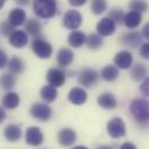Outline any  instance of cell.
Wrapping results in <instances>:
<instances>
[{"label":"cell","instance_id":"obj_20","mask_svg":"<svg viewBox=\"0 0 149 149\" xmlns=\"http://www.w3.org/2000/svg\"><path fill=\"white\" fill-rule=\"evenodd\" d=\"M3 135H5L7 141L16 142L21 139L22 132H21V128L17 125H8V126H6V128L3 130Z\"/></svg>","mask_w":149,"mask_h":149},{"label":"cell","instance_id":"obj_18","mask_svg":"<svg viewBox=\"0 0 149 149\" xmlns=\"http://www.w3.org/2000/svg\"><path fill=\"white\" fill-rule=\"evenodd\" d=\"M97 102L100 107L105 108V109H113L118 106V101H116V98L111 93V92H104L101 93L98 99H97Z\"/></svg>","mask_w":149,"mask_h":149},{"label":"cell","instance_id":"obj_39","mask_svg":"<svg viewBox=\"0 0 149 149\" xmlns=\"http://www.w3.org/2000/svg\"><path fill=\"white\" fill-rule=\"evenodd\" d=\"M69 3L71 6H83L86 3V0H70Z\"/></svg>","mask_w":149,"mask_h":149},{"label":"cell","instance_id":"obj_19","mask_svg":"<svg viewBox=\"0 0 149 149\" xmlns=\"http://www.w3.org/2000/svg\"><path fill=\"white\" fill-rule=\"evenodd\" d=\"M86 41L85 33L80 30H72L68 36V42L72 48H80Z\"/></svg>","mask_w":149,"mask_h":149},{"label":"cell","instance_id":"obj_8","mask_svg":"<svg viewBox=\"0 0 149 149\" xmlns=\"http://www.w3.org/2000/svg\"><path fill=\"white\" fill-rule=\"evenodd\" d=\"M47 81H48V85L57 88V87H61L62 85H64L65 83V73L63 70L58 69V68H52L50 70H48L47 72Z\"/></svg>","mask_w":149,"mask_h":149},{"label":"cell","instance_id":"obj_12","mask_svg":"<svg viewBox=\"0 0 149 149\" xmlns=\"http://www.w3.org/2000/svg\"><path fill=\"white\" fill-rule=\"evenodd\" d=\"M120 42L127 48H137L142 42V36L137 31L125 33L120 37Z\"/></svg>","mask_w":149,"mask_h":149},{"label":"cell","instance_id":"obj_22","mask_svg":"<svg viewBox=\"0 0 149 149\" xmlns=\"http://www.w3.org/2000/svg\"><path fill=\"white\" fill-rule=\"evenodd\" d=\"M142 21V15L140 13H136V12H128L127 14H125V17H123V23L127 28L129 29H134L136 28Z\"/></svg>","mask_w":149,"mask_h":149},{"label":"cell","instance_id":"obj_32","mask_svg":"<svg viewBox=\"0 0 149 149\" xmlns=\"http://www.w3.org/2000/svg\"><path fill=\"white\" fill-rule=\"evenodd\" d=\"M129 8L132 9V12H136V13H143L148 9V3L146 1H132L129 2Z\"/></svg>","mask_w":149,"mask_h":149},{"label":"cell","instance_id":"obj_9","mask_svg":"<svg viewBox=\"0 0 149 149\" xmlns=\"http://www.w3.org/2000/svg\"><path fill=\"white\" fill-rule=\"evenodd\" d=\"M43 141H44V136H43V133H42L40 127L33 126V127L27 128V130H26V142L29 146L37 147V146L42 144Z\"/></svg>","mask_w":149,"mask_h":149},{"label":"cell","instance_id":"obj_43","mask_svg":"<svg viewBox=\"0 0 149 149\" xmlns=\"http://www.w3.org/2000/svg\"><path fill=\"white\" fill-rule=\"evenodd\" d=\"M17 3H20V5H27V3H28V1H24V0H21V1H19Z\"/></svg>","mask_w":149,"mask_h":149},{"label":"cell","instance_id":"obj_1","mask_svg":"<svg viewBox=\"0 0 149 149\" xmlns=\"http://www.w3.org/2000/svg\"><path fill=\"white\" fill-rule=\"evenodd\" d=\"M129 111L137 123L146 125L149 120V105L146 99L137 98L130 102Z\"/></svg>","mask_w":149,"mask_h":149},{"label":"cell","instance_id":"obj_40","mask_svg":"<svg viewBox=\"0 0 149 149\" xmlns=\"http://www.w3.org/2000/svg\"><path fill=\"white\" fill-rule=\"evenodd\" d=\"M5 119H6V112H5V109L2 107H0V123L3 122Z\"/></svg>","mask_w":149,"mask_h":149},{"label":"cell","instance_id":"obj_10","mask_svg":"<svg viewBox=\"0 0 149 149\" xmlns=\"http://www.w3.org/2000/svg\"><path fill=\"white\" fill-rule=\"evenodd\" d=\"M114 64L118 69H129L133 64V55L128 50H121L114 56Z\"/></svg>","mask_w":149,"mask_h":149},{"label":"cell","instance_id":"obj_37","mask_svg":"<svg viewBox=\"0 0 149 149\" xmlns=\"http://www.w3.org/2000/svg\"><path fill=\"white\" fill-rule=\"evenodd\" d=\"M141 36H143L144 38H149V23H146L143 29H142V34Z\"/></svg>","mask_w":149,"mask_h":149},{"label":"cell","instance_id":"obj_2","mask_svg":"<svg viewBox=\"0 0 149 149\" xmlns=\"http://www.w3.org/2000/svg\"><path fill=\"white\" fill-rule=\"evenodd\" d=\"M34 13L42 19L52 17L57 12V2L54 0H35L33 2Z\"/></svg>","mask_w":149,"mask_h":149},{"label":"cell","instance_id":"obj_27","mask_svg":"<svg viewBox=\"0 0 149 149\" xmlns=\"http://www.w3.org/2000/svg\"><path fill=\"white\" fill-rule=\"evenodd\" d=\"M130 76L134 80L139 81V80H142L144 78H147V68L144 64L142 63H137L135 64L132 70H130Z\"/></svg>","mask_w":149,"mask_h":149},{"label":"cell","instance_id":"obj_34","mask_svg":"<svg viewBox=\"0 0 149 149\" xmlns=\"http://www.w3.org/2000/svg\"><path fill=\"white\" fill-rule=\"evenodd\" d=\"M140 55H141L142 58H146V59L149 58V43L148 42H146V43H143L141 45V48H140Z\"/></svg>","mask_w":149,"mask_h":149},{"label":"cell","instance_id":"obj_15","mask_svg":"<svg viewBox=\"0 0 149 149\" xmlns=\"http://www.w3.org/2000/svg\"><path fill=\"white\" fill-rule=\"evenodd\" d=\"M74 59V54L69 48H62L57 52V63L61 68L69 66Z\"/></svg>","mask_w":149,"mask_h":149},{"label":"cell","instance_id":"obj_24","mask_svg":"<svg viewBox=\"0 0 149 149\" xmlns=\"http://www.w3.org/2000/svg\"><path fill=\"white\" fill-rule=\"evenodd\" d=\"M57 94H58L57 88H55V87H52V86H50V85H44V86L41 88V91H40L41 98H42L45 102H48V104L55 101L56 98H57Z\"/></svg>","mask_w":149,"mask_h":149},{"label":"cell","instance_id":"obj_31","mask_svg":"<svg viewBox=\"0 0 149 149\" xmlns=\"http://www.w3.org/2000/svg\"><path fill=\"white\" fill-rule=\"evenodd\" d=\"M91 9L92 13L95 15H100L107 9V2L104 0H93L91 2Z\"/></svg>","mask_w":149,"mask_h":149},{"label":"cell","instance_id":"obj_35","mask_svg":"<svg viewBox=\"0 0 149 149\" xmlns=\"http://www.w3.org/2000/svg\"><path fill=\"white\" fill-rule=\"evenodd\" d=\"M140 90H141L143 95H148L149 94V78H144L143 79V83L141 84Z\"/></svg>","mask_w":149,"mask_h":149},{"label":"cell","instance_id":"obj_7","mask_svg":"<svg viewBox=\"0 0 149 149\" xmlns=\"http://www.w3.org/2000/svg\"><path fill=\"white\" fill-rule=\"evenodd\" d=\"M99 79V73L94 69H83L78 74V83L85 87H91L94 84H97Z\"/></svg>","mask_w":149,"mask_h":149},{"label":"cell","instance_id":"obj_17","mask_svg":"<svg viewBox=\"0 0 149 149\" xmlns=\"http://www.w3.org/2000/svg\"><path fill=\"white\" fill-rule=\"evenodd\" d=\"M8 40H9V43L13 47L21 49L24 45H27V43H28V35L23 30H14L9 35Z\"/></svg>","mask_w":149,"mask_h":149},{"label":"cell","instance_id":"obj_28","mask_svg":"<svg viewBox=\"0 0 149 149\" xmlns=\"http://www.w3.org/2000/svg\"><path fill=\"white\" fill-rule=\"evenodd\" d=\"M16 83V78L14 74L9 73V72H5L0 76V86L5 90H10L15 86Z\"/></svg>","mask_w":149,"mask_h":149},{"label":"cell","instance_id":"obj_41","mask_svg":"<svg viewBox=\"0 0 149 149\" xmlns=\"http://www.w3.org/2000/svg\"><path fill=\"white\" fill-rule=\"evenodd\" d=\"M97 149H113V148L109 147V146H99Z\"/></svg>","mask_w":149,"mask_h":149},{"label":"cell","instance_id":"obj_14","mask_svg":"<svg viewBox=\"0 0 149 149\" xmlns=\"http://www.w3.org/2000/svg\"><path fill=\"white\" fill-rule=\"evenodd\" d=\"M97 31H98V35H100L101 37L109 36L115 31V24L111 19L105 16L97 23Z\"/></svg>","mask_w":149,"mask_h":149},{"label":"cell","instance_id":"obj_5","mask_svg":"<svg viewBox=\"0 0 149 149\" xmlns=\"http://www.w3.org/2000/svg\"><path fill=\"white\" fill-rule=\"evenodd\" d=\"M107 133L109 136L114 137V139H119L125 136L126 134V125L123 122V120L121 118H112L108 122H107Z\"/></svg>","mask_w":149,"mask_h":149},{"label":"cell","instance_id":"obj_36","mask_svg":"<svg viewBox=\"0 0 149 149\" xmlns=\"http://www.w3.org/2000/svg\"><path fill=\"white\" fill-rule=\"evenodd\" d=\"M7 63H8V57L6 52L0 49V69H3L5 66H7Z\"/></svg>","mask_w":149,"mask_h":149},{"label":"cell","instance_id":"obj_11","mask_svg":"<svg viewBox=\"0 0 149 149\" xmlns=\"http://www.w3.org/2000/svg\"><path fill=\"white\" fill-rule=\"evenodd\" d=\"M76 139H77V133L72 128H63L58 132V135H57L58 143L63 147L72 146L74 143Z\"/></svg>","mask_w":149,"mask_h":149},{"label":"cell","instance_id":"obj_13","mask_svg":"<svg viewBox=\"0 0 149 149\" xmlns=\"http://www.w3.org/2000/svg\"><path fill=\"white\" fill-rule=\"evenodd\" d=\"M68 99L71 104L80 106L83 105L87 99V93L83 87H72L68 94Z\"/></svg>","mask_w":149,"mask_h":149},{"label":"cell","instance_id":"obj_23","mask_svg":"<svg viewBox=\"0 0 149 149\" xmlns=\"http://www.w3.org/2000/svg\"><path fill=\"white\" fill-rule=\"evenodd\" d=\"M7 66H8V72L12 73V74H20L23 72L24 70V62L20 58V57H16V56H13L8 63H7Z\"/></svg>","mask_w":149,"mask_h":149},{"label":"cell","instance_id":"obj_42","mask_svg":"<svg viewBox=\"0 0 149 149\" xmlns=\"http://www.w3.org/2000/svg\"><path fill=\"white\" fill-rule=\"evenodd\" d=\"M72 149H88V148L85 147V146H76V147H73Z\"/></svg>","mask_w":149,"mask_h":149},{"label":"cell","instance_id":"obj_21","mask_svg":"<svg viewBox=\"0 0 149 149\" xmlns=\"http://www.w3.org/2000/svg\"><path fill=\"white\" fill-rule=\"evenodd\" d=\"M20 105V97L16 92H7L2 98V106L8 109H14Z\"/></svg>","mask_w":149,"mask_h":149},{"label":"cell","instance_id":"obj_33","mask_svg":"<svg viewBox=\"0 0 149 149\" xmlns=\"http://www.w3.org/2000/svg\"><path fill=\"white\" fill-rule=\"evenodd\" d=\"M0 31H1L2 35L9 36V35L14 31V27H13L8 21H3V22H1V24H0Z\"/></svg>","mask_w":149,"mask_h":149},{"label":"cell","instance_id":"obj_26","mask_svg":"<svg viewBox=\"0 0 149 149\" xmlns=\"http://www.w3.org/2000/svg\"><path fill=\"white\" fill-rule=\"evenodd\" d=\"M24 29H26V34H30L33 36H38V34L41 33V29H42V26H41V22L36 19H29L26 24H24Z\"/></svg>","mask_w":149,"mask_h":149},{"label":"cell","instance_id":"obj_4","mask_svg":"<svg viewBox=\"0 0 149 149\" xmlns=\"http://www.w3.org/2000/svg\"><path fill=\"white\" fill-rule=\"evenodd\" d=\"M30 115L40 121H48L51 115H52V109L47 105V104H42V102H35L31 105L30 109H29Z\"/></svg>","mask_w":149,"mask_h":149},{"label":"cell","instance_id":"obj_25","mask_svg":"<svg viewBox=\"0 0 149 149\" xmlns=\"http://www.w3.org/2000/svg\"><path fill=\"white\" fill-rule=\"evenodd\" d=\"M100 76L106 81H114L119 77V69L114 65H106L102 68Z\"/></svg>","mask_w":149,"mask_h":149},{"label":"cell","instance_id":"obj_6","mask_svg":"<svg viewBox=\"0 0 149 149\" xmlns=\"http://www.w3.org/2000/svg\"><path fill=\"white\" fill-rule=\"evenodd\" d=\"M81 23H83V16L78 10L69 9V10H66V13L63 16V26L66 29L74 30V29L79 28Z\"/></svg>","mask_w":149,"mask_h":149},{"label":"cell","instance_id":"obj_29","mask_svg":"<svg viewBox=\"0 0 149 149\" xmlns=\"http://www.w3.org/2000/svg\"><path fill=\"white\" fill-rule=\"evenodd\" d=\"M85 43L90 49L97 50L102 45L104 41H102V37L100 35H98V34H90L88 36H86Z\"/></svg>","mask_w":149,"mask_h":149},{"label":"cell","instance_id":"obj_3","mask_svg":"<svg viewBox=\"0 0 149 149\" xmlns=\"http://www.w3.org/2000/svg\"><path fill=\"white\" fill-rule=\"evenodd\" d=\"M31 49L34 54L38 58H42V59H47L52 55V45L47 40H44V37L36 36L33 40Z\"/></svg>","mask_w":149,"mask_h":149},{"label":"cell","instance_id":"obj_16","mask_svg":"<svg viewBox=\"0 0 149 149\" xmlns=\"http://www.w3.org/2000/svg\"><path fill=\"white\" fill-rule=\"evenodd\" d=\"M26 17H27L26 12L22 8H20V7H16V8H13L9 12V15H8V20L7 21L13 27H17V26H21V24L24 23Z\"/></svg>","mask_w":149,"mask_h":149},{"label":"cell","instance_id":"obj_38","mask_svg":"<svg viewBox=\"0 0 149 149\" xmlns=\"http://www.w3.org/2000/svg\"><path fill=\"white\" fill-rule=\"evenodd\" d=\"M120 149H136V146L132 142H125L123 144H121Z\"/></svg>","mask_w":149,"mask_h":149},{"label":"cell","instance_id":"obj_30","mask_svg":"<svg viewBox=\"0 0 149 149\" xmlns=\"http://www.w3.org/2000/svg\"><path fill=\"white\" fill-rule=\"evenodd\" d=\"M108 19H111L113 22H114V24H121V23H123V17H125V13H123V10L121 9V8H118V7H115V8H113V9H111V12L108 13V16H107Z\"/></svg>","mask_w":149,"mask_h":149},{"label":"cell","instance_id":"obj_44","mask_svg":"<svg viewBox=\"0 0 149 149\" xmlns=\"http://www.w3.org/2000/svg\"><path fill=\"white\" fill-rule=\"evenodd\" d=\"M3 5H5V1L3 0H0V9L3 7Z\"/></svg>","mask_w":149,"mask_h":149}]
</instances>
